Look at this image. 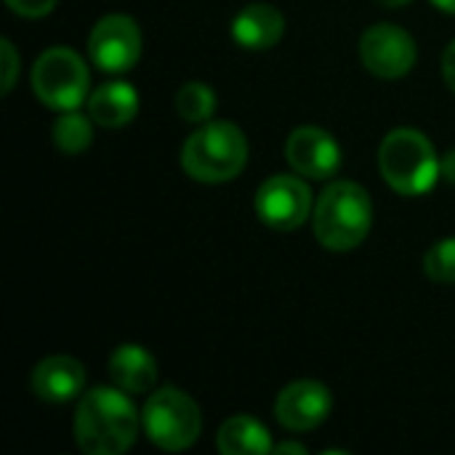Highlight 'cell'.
<instances>
[{
  "mask_svg": "<svg viewBox=\"0 0 455 455\" xmlns=\"http://www.w3.org/2000/svg\"><path fill=\"white\" fill-rule=\"evenodd\" d=\"M141 416L120 387H96L83 395L75 413V440L88 455L125 453L139 435Z\"/></svg>",
  "mask_w": 455,
  "mask_h": 455,
  "instance_id": "cell-1",
  "label": "cell"
},
{
  "mask_svg": "<svg viewBox=\"0 0 455 455\" xmlns=\"http://www.w3.org/2000/svg\"><path fill=\"white\" fill-rule=\"evenodd\" d=\"M373 224V205L368 192L355 181H333L323 189L315 211L312 227L323 248L344 253L357 248Z\"/></svg>",
  "mask_w": 455,
  "mask_h": 455,
  "instance_id": "cell-2",
  "label": "cell"
},
{
  "mask_svg": "<svg viewBox=\"0 0 455 455\" xmlns=\"http://www.w3.org/2000/svg\"><path fill=\"white\" fill-rule=\"evenodd\" d=\"M248 163V141L235 123L208 120L197 128L184 149L181 165L200 184H224L243 173Z\"/></svg>",
  "mask_w": 455,
  "mask_h": 455,
  "instance_id": "cell-3",
  "label": "cell"
},
{
  "mask_svg": "<svg viewBox=\"0 0 455 455\" xmlns=\"http://www.w3.org/2000/svg\"><path fill=\"white\" fill-rule=\"evenodd\" d=\"M379 171L395 192L416 197L437 184L440 157L421 131L395 128L379 147Z\"/></svg>",
  "mask_w": 455,
  "mask_h": 455,
  "instance_id": "cell-4",
  "label": "cell"
},
{
  "mask_svg": "<svg viewBox=\"0 0 455 455\" xmlns=\"http://www.w3.org/2000/svg\"><path fill=\"white\" fill-rule=\"evenodd\" d=\"M141 427L160 451L179 453L197 443L203 416L189 395L176 387H165L147 400L141 411Z\"/></svg>",
  "mask_w": 455,
  "mask_h": 455,
  "instance_id": "cell-5",
  "label": "cell"
},
{
  "mask_svg": "<svg viewBox=\"0 0 455 455\" xmlns=\"http://www.w3.org/2000/svg\"><path fill=\"white\" fill-rule=\"evenodd\" d=\"M88 69L77 51L67 45L48 48L32 67V91L51 109H77L88 93Z\"/></svg>",
  "mask_w": 455,
  "mask_h": 455,
  "instance_id": "cell-6",
  "label": "cell"
},
{
  "mask_svg": "<svg viewBox=\"0 0 455 455\" xmlns=\"http://www.w3.org/2000/svg\"><path fill=\"white\" fill-rule=\"evenodd\" d=\"M256 213L269 229L293 232L312 213V189L299 176H269L256 192Z\"/></svg>",
  "mask_w": 455,
  "mask_h": 455,
  "instance_id": "cell-7",
  "label": "cell"
},
{
  "mask_svg": "<svg viewBox=\"0 0 455 455\" xmlns=\"http://www.w3.org/2000/svg\"><path fill=\"white\" fill-rule=\"evenodd\" d=\"M88 56L101 72H128L141 56V29L131 16H104L88 37Z\"/></svg>",
  "mask_w": 455,
  "mask_h": 455,
  "instance_id": "cell-8",
  "label": "cell"
},
{
  "mask_svg": "<svg viewBox=\"0 0 455 455\" xmlns=\"http://www.w3.org/2000/svg\"><path fill=\"white\" fill-rule=\"evenodd\" d=\"M360 59L368 72L384 80L405 77L416 64V43L397 24H373L360 37Z\"/></svg>",
  "mask_w": 455,
  "mask_h": 455,
  "instance_id": "cell-9",
  "label": "cell"
},
{
  "mask_svg": "<svg viewBox=\"0 0 455 455\" xmlns=\"http://www.w3.org/2000/svg\"><path fill=\"white\" fill-rule=\"evenodd\" d=\"M288 163L307 179H333L341 168V147L336 139L317 128V125H301L288 136L285 144Z\"/></svg>",
  "mask_w": 455,
  "mask_h": 455,
  "instance_id": "cell-10",
  "label": "cell"
},
{
  "mask_svg": "<svg viewBox=\"0 0 455 455\" xmlns=\"http://www.w3.org/2000/svg\"><path fill=\"white\" fill-rule=\"evenodd\" d=\"M333 411V397L320 381H293L288 384L275 403L277 421L291 432L317 429Z\"/></svg>",
  "mask_w": 455,
  "mask_h": 455,
  "instance_id": "cell-11",
  "label": "cell"
},
{
  "mask_svg": "<svg viewBox=\"0 0 455 455\" xmlns=\"http://www.w3.org/2000/svg\"><path fill=\"white\" fill-rule=\"evenodd\" d=\"M85 387V368L67 355H53L32 371V392L45 403H69Z\"/></svg>",
  "mask_w": 455,
  "mask_h": 455,
  "instance_id": "cell-12",
  "label": "cell"
},
{
  "mask_svg": "<svg viewBox=\"0 0 455 455\" xmlns=\"http://www.w3.org/2000/svg\"><path fill=\"white\" fill-rule=\"evenodd\" d=\"M285 32V19L275 5L251 3L245 5L232 21V37L248 51H267L272 48Z\"/></svg>",
  "mask_w": 455,
  "mask_h": 455,
  "instance_id": "cell-13",
  "label": "cell"
},
{
  "mask_svg": "<svg viewBox=\"0 0 455 455\" xmlns=\"http://www.w3.org/2000/svg\"><path fill=\"white\" fill-rule=\"evenodd\" d=\"M109 376L115 387L128 395H147L157 381L155 357L139 344H123L109 357Z\"/></svg>",
  "mask_w": 455,
  "mask_h": 455,
  "instance_id": "cell-14",
  "label": "cell"
},
{
  "mask_svg": "<svg viewBox=\"0 0 455 455\" xmlns=\"http://www.w3.org/2000/svg\"><path fill=\"white\" fill-rule=\"evenodd\" d=\"M139 112V93L131 83L112 80L88 96V115L104 128H123Z\"/></svg>",
  "mask_w": 455,
  "mask_h": 455,
  "instance_id": "cell-15",
  "label": "cell"
},
{
  "mask_svg": "<svg viewBox=\"0 0 455 455\" xmlns=\"http://www.w3.org/2000/svg\"><path fill=\"white\" fill-rule=\"evenodd\" d=\"M219 451L224 455H267L275 445L264 424L251 416H235L219 429Z\"/></svg>",
  "mask_w": 455,
  "mask_h": 455,
  "instance_id": "cell-16",
  "label": "cell"
},
{
  "mask_svg": "<svg viewBox=\"0 0 455 455\" xmlns=\"http://www.w3.org/2000/svg\"><path fill=\"white\" fill-rule=\"evenodd\" d=\"M91 139H93V128H91V120L77 112V109H64L56 123H53V141L61 152L67 155H77L83 149L91 147Z\"/></svg>",
  "mask_w": 455,
  "mask_h": 455,
  "instance_id": "cell-17",
  "label": "cell"
},
{
  "mask_svg": "<svg viewBox=\"0 0 455 455\" xmlns=\"http://www.w3.org/2000/svg\"><path fill=\"white\" fill-rule=\"evenodd\" d=\"M176 109L187 123H208L216 112V93L205 83H187L176 93Z\"/></svg>",
  "mask_w": 455,
  "mask_h": 455,
  "instance_id": "cell-18",
  "label": "cell"
},
{
  "mask_svg": "<svg viewBox=\"0 0 455 455\" xmlns=\"http://www.w3.org/2000/svg\"><path fill=\"white\" fill-rule=\"evenodd\" d=\"M424 272L429 280L451 285L455 283V237L435 243L424 256Z\"/></svg>",
  "mask_w": 455,
  "mask_h": 455,
  "instance_id": "cell-19",
  "label": "cell"
},
{
  "mask_svg": "<svg viewBox=\"0 0 455 455\" xmlns=\"http://www.w3.org/2000/svg\"><path fill=\"white\" fill-rule=\"evenodd\" d=\"M0 59H3V93H11V88L19 77V67H21V59L11 40L0 43Z\"/></svg>",
  "mask_w": 455,
  "mask_h": 455,
  "instance_id": "cell-20",
  "label": "cell"
},
{
  "mask_svg": "<svg viewBox=\"0 0 455 455\" xmlns=\"http://www.w3.org/2000/svg\"><path fill=\"white\" fill-rule=\"evenodd\" d=\"M8 8L19 16H27V19H40L45 13L53 11L56 0H5Z\"/></svg>",
  "mask_w": 455,
  "mask_h": 455,
  "instance_id": "cell-21",
  "label": "cell"
},
{
  "mask_svg": "<svg viewBox=\"0 0 455 455\" xmlns=\"http://www.w3.org/2000/svg\"><path fill=\"white\" fill-rule=\"evenodd\" d=\"M443 77H445L448 88L455 93V40L443 53Z\"/></svg>",
  "mask_w": 455,
  "mask_h": 455,
  "instance_id": "cell-22",
  "label": "cell"
},
{
  "mask_svg": "<svg viewBox=\"0 0 455 455\" xmlns=\"http://www.w3.org/2000/svg\"><path fill=\"white\" fill-rule=\"evenodd\" d=\"M440 176H443L445 181L455 184V149L453 152H448V155L440 160Z\"/></svg>",
  "mask_w": 455,
  "mask_h": 455,
  "instance_id": "cell-23",
  "label": "cell"
},
{
  "mask_svg": "<svg viewBox=\"0 0 455 455\" xmlns=\"http://www.w3.org/2000/svg\"><path fill=\"white\" fill-rule=\"evenodd\" d=\"M275 453L307 455V448H304V445H299V443H283V445H277V448H275Z\"/></svg>",
  "mask_w": 455,
  "mask_h": 455,
  "instance_id": "cell-24",
  "label": "cell"
},
{
  "mask_svg": "<svg viewBox=\"0 0 455 455\" xmlns=\"http://www.w3.org/2000/svg\"><path fill=\"white\" fill-rule=\"evenodd\" d=\"M440 11H448V13H455V0H432Z\"/></svg>",
  "mask_w": 455,
  "mask_h": 455,
  "instance_id": "cell-25",
  "label": "cell"
},
{
  "mask_svg": "<svg viewBox=\"0 0 455 455\" xmlns=\"http://www.w3.org/2000/svg\"><path fill=\"white\" fill-rule=\"evenodd\" d=\"M381 5H387V8H400V5H405V3H411V0H379Z\"/></svg>",
  "mask_w": 455,
  "mask_h": 455,
  "instance_id": "cell-26",
  "label": "cell"
}]
</instances>
